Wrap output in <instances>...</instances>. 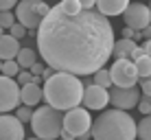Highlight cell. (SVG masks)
Wrapping results in <instances>:
<instances>
[{
	"label": "cell",
	"instance_id": "cell-38",
	"mask_svg": "<svg viewBox=\"0 0 151 140\" xmlns=\"http://www.w3.org/2000/svg\"><path fill=\"white\" fill-rule=\"evenodd\" d=\"M2 35H4V29H0V37H2Z\"/></svg>",
	"mask_w": 151,
	"mask_h": 140
},
{
	"label": "cell",
	"instance_id": "cell-23",
	"mask_svg": "<svg viewBox=\"0 0 151 140\" xmlns=\"http://www.w3.org/2000/svg\"><path fill=\"white\" fill-rule=\"evenodd\" d=\"M15 24V15L11 11H2L0 13V29H11Z\"/></svg>",
	"mask_w": 151,
	"mask_h": 140
},
{
	"label": "cell",
	"instance_id": "cell-34",
	"mask_svg": "<svg viewBox=\"0 0 151 140\" xmlns=\"http://www.w3.org/2000/svg\"><path fill=\"white\" fill-rule=\"evenodd\" d=\"M53 75H55V70H53V68H48V66H46V68H44V72H42V79L46 81V79H50V77H53Z\"/></svg>",
	"mask_w": 151,
	"mask_h": 140
},
{
	"label": "cell",
	"instance_id": "cell-39",
	"mask_svg": "<svg viewBox=\"0 0 151 140\" xmlns=\"http://www.w3.org/2000/svg\"><path fill=\"white\" fill-rule=\"evenodd\" d=\"M147 9H149V13H151V2H149V4H147Z\"/></svg>",
	"mask_w": 151,
	"mask_h": 140
},
{
	"label": "cell",
	"instance_id": "cell-10",
	"mask_svg": "<svg viewBox=\"0 0 151 140\" xmlns=\"http://www.w3.org/2000/svg\"><path fill=\"white\" fill-rule=\"evenodd\" d=\"M123 18H125V27L134 29V31H142V29L151 27V13H149L147 4L129 2V7L125 9Z\"/></svg>",
	"mask_w": 151,
	"mask_h": 140
},
{
	"label": "cell",
	"instance_id": "cell-19",
	"mask_svg": "<svg viewBox=\"0 0 151 140\" xmlns=\"http://www.w3.org/2000/svg\"><path fill=\"white\" fill-rule=\"evenodd\" d=\"M136 138L151 140V116H145L140 123H136Z\"/></svg>",
	"mask_w": 151,
	"mask_h": 140
},
{
	"label": "cell",
	"instance_id": "cell-4",
	"mask_svg": "<svg viewBox=\"0 0 151 140\" xmlns=\"http://www.w3.org/2000/svg\"><path fill=\"white\" fill-rule=\"evenodd\" d=\"M31 129H33L35 138L40 140H57L61 136V129H64V114L48 105H40L33 112Z\"/></svg>",
	"mask_w": 151,
	"mask_h": 140
},
{
	"label": "cell",
	"instance_id": "cell-27",
	"mask_svg": "<svg viewBox=\"0 0 151 140\" xmlns=\"http://www.w3.org/2000/svg\"><path fill=\"white\" fill-rule=\"evenodd\" d=\"M121 33H123V39H132V42H138V39H140V31H134V29L125 27Z\"/></svg>",
	"mask_w": 151,
	"mask_h": 140
},
{
	"label": "cell",
	"instance_id": "cell-3",
	"mask_svg": "<svg viewBox=\"0 0 151 140\" xmlns=\"http://www.w3.org/2000/svg\"><path fill=\"white\" fill-rule=\"evenodd\" d=\"M94 140H136V123L127 112L105 110L90 129Z\"/></svg>",
	"mask_w": 151,
	"mask_h": 140
},
{
	"label": "cell",
	"instance_id": "cell-36",
	"mask_svg": "<svg viewBox=\"0 0 151 140\" xmlns=\"http://www.w3.org/2000/svg\"><path fill=\"white\" fill-rule=\"evenodd\" d=\"M140 37L151 39V27H147V29H142V31H140Z\"/></svg>",
	"mask_w": 151,
	"mask_h": 140
},
{
	"label": "cell",
	"instance_id": "cell-16",
	"mask_svg": "<svg viewBox=\"0 0 151 140\" xmlns=\"http://www.w3.org/2000/svg\"><path fill=\"white\" fill-rule=\"evenodd\" d=\"M138 48L136 42H132V39H118V42H114V50L112 55H116V59H129L132 61V53Z\"/></svg>",
	"mask_w": 151,
	"mask_h": 140
},
{
	"label": "cell",
	"instance_id": "cell-5",
	"mask_svg": "<svg viewBox=\"0 0 151 140\" xmlns=\"http://www.w3.org/2000/svg\"><path fill=\"white\" fill-rule=\"evenodd\" d=\"M50 7L46 2H40V0H22L15 7V22L22 24L24 29H40L42 20L48 15Z\"/></svg>",
	"mask_w": 151,
	"mask_h": 140
},
{
	"label": "cell",
	"instance_id": "cell-37",
	"mask_svg": "<svg viewBox=\"0 0 151 140\" xmlns=\"http://www.w3.org/2000/svg\"><path fill=\"white\" fill-rule=\"evenodd\" d=\"M59 140H75V138H72L68 131H64V129H61V136H59Z\"/></svg>",
	"mask_w": 151,
	"mask_h": 140
},
{
	"label": "cell",
	"instance_id": "cell-24",
	"mask_svg": "<svg viewBox=\"0 0 151 140\" xmlns=\"http://www.w3.org/2000/svg\"><path fill=\"white\" fill-rule=\"evenodd\" d=\"M15 118L24 125V123H29L31 118H33V112H31V107H24V105H22V107H18V110H15Z\"/></svg>",
	"mask_w": 151,
	"mask_h": 140
},
{
	"label": "cell",
	"instance_id": "cell-2",
	"mask_svg": "<svg viewBox=\"0 0 151 140\" xmlns=\"http://www.w3.org/2000/svg\"><path fill=\"white\" fill-rule=\"evenodd\" d=\"M42 94L46 98V105L64 114V112H70L81 105L83 83L79 77L66 75V72H55L50 79L44 81Z\"/></svg>",
	"mask_w": 151,
	"mask_h": 140
},
{
	"label": "cell",
	"instance_id": "cell-12",
	"mask_svg": "<svg viewBox=\"0 0 151 140\" xmlns=\"http://www.w3.org/2000/svg\"><path fill=\"white\" fill-rule=\"evenodd\" d=\"M0 140H24V125L11 114H0Z\"/></svg>",
	"mask_w": 151,
	"mask_h": 140
},
{
	"label": "cell",
	"instance_id": "cell-15",
	"mask_svg": "<svg viewBox=\"0 0 151 140\" xmlns=\"http://www.w3.org/2000/svg\"><path fill=\"white\" fill-rule=\"evenodd\" d=\"M42 98H44V94H42V85H22L20 88V103H24V107H35L42 103Z\"/></svg>",
	"mask_w": 151,
	"mask_h": 140
},
{
	"label": "cell",
	"instance_id": "cell-20",
	"mask_svg": "<svg viewBox=\"0 0 151 140\" xmlns=\"http://www.w3.org/2000/svg\"><path fill=\"white\" fill-rule=\"evenodd\" d=\"M94 85H99V88H105V90H110L112 88V79H110V70L107 68H101L99 72H94Z\"/></svg>",
	"mask_w": 151,
	"mask_h": 140
},
{
	"label": "cell",
	"instance_id": "cell-11",
	"mask_svg": "<svg viewBox=\"0 0 151 140\" xmlns=\"http://www.w3.org/2000/svg\"><path fill=\"white\" fill-rule=\"evenodd\" d=\"M83 105H86V110H105L107 103H110V90H105V88H99L94 83H88L83 88Z\"/></svg>",
	"mask_w": 151,
	"mask_h": 140
},
{
	"label": "cell",
	"instance_id": "cell-32",
	"mask_svg": "<svg viewBox=\"0 0 151 140\" xmlns=\"http://www.w3.org/2000/svg\"><path fill=\"white\" fill-rule=\"evenodd\" d=\"M79 2H81V11H94L96 2H92V0H79Z\"/></svg>",
	"mask_w": 151,
	"mask_h": 140
},
{
	"label": "cell",
	"instance_id": "cell-25",
	"mask_svg": "<svg viewBox=\"0 0 151 140\" xmlns=\"http://www.w3.org/2000/svg\"><path fill=\"white\" fill-rule=\"evenodd\" d=\"M27 33H29V31H27V29H24V27H22V24H18V22H15V24H13V27H11V29H9V35H11V37H13V39H18V42H20V39H22V37H24V35H27Z\"/></svg>",
	"mask_w": 151,
	"mask_h": 140
},
{
	"label": "cell",
	"instance_id": "cell-13",
	"mask_svg": "<svg viewBox=\"0 0 151 140\" xmlns=\"http://www.w3.org/2000/svg\"><path fill=\"white\" fill-rule=\"evenodd\" d=\"M127 7H129L127 0H99V2L94 4V9L101 15H105L107 20H110L112 15H123Z\"/></svg>",
	"mask_w": 151,
	"mask_h": 140
},
{
	"label": "cell",
	"instance_id": "cell-29",
	"mask_svg": "<svg viewBox=\"0 0 151 140\" xmlns=\"http://www.w3.org/2000/svg\"><path fill=\"white\" fill-rule=\"evenodd\" d=\"M138 88H140V92H142V96H151V79H140Z\"/></svg>",
	"mask_w": 151,
	"mask_h": 140
},
{
	"label": "cell",
	"instance_id": "cell-40",
	"mask_svg": "<svg viewBox=\"0 0 151 140\" xmlns=\"http://www.w3.org/2000/svg\"><path fill=\"white\" fill-rule=\"evenodd\" d=\"M24 140H40V138H24Z\"/></svg>",
	"mask_w": 151,
	"mask_h": 140
},
{
	"label": "cell",
	"instance_id": "cell-1",
	"mask_svg": "<svg viewBox=\"0 0 151 140\" xmlns=\"http://www.w3.org/2000/svg\"><path fill=\"white\" fill-rule=\"evenodd\" d=\"M37 50L55 72L90 77L112 57L114 29L96 9L68 15L55 4L37 29Z\"/></svg>",
	"mask_w": 151,
	"mask_h": 140
},
{
	"label": "cell",
	"instance_id": "cell-42",
	"mask_svg": "<svg viewBox=\"0 0 151 140\" xmlns=\"http://www.w3.org/2000/svg\"><path fill=\"white\" fill-rule=\"evenodd\" d=\"M149 79H151V77H149Z\"/></svg>",
	"mask_w": 151,
	"mask_h": 140
},
{
	"label": "cell",
	"instance_id": "cell-14",
	"mask_svg": "<svg viewBox=\"0 0 151 140\" xmlns=\"http://www.w3.org/2000/svg\"><path fill=\"white\" fill-rule=\"evenodd\" d=\"M20 42L18 39H13L9 33H4L2 37H0V61H11V59H15L18 57V53H20Z\"/></svg>",
	"mask_w": 151,
	"mask_h": 140
},
{
	"label": "cell",
	"instance_id": "cell-8",
	"mask_svg": "<svg viewBox=\"0 0 151 140\" xmlns=\"http://www.w3.org/2000/svg\"><path fill=\"white\" fill-rule=\"evenodd\" d=\"M142 96L140 88H112L110 90V103L114 105V110L127 112L132 107H138V101Z\"/></svg>",
	"mask_w": 151,
	"mask_h": 140
},
{
	"label": "cell",
	"instance_id": "cell-18",
	"mask_svg": "<svg viewBox=\"0 0 151 140\" xmlns=\"http://www.w3.org/2000/svg\"><path fill=\"white\" fill-rule=\"evenodd\" d=\"M134 66H136L138 79H149V77H151V59H149L147 55L138 57V59L134 61Z\"/></svg>",
	"mask_w": 151,
	"mask_h": 140
},
{
	"label": "cell",
	"instance_id": "cell-31",
	"mask_svg": "<svg viewBox=\"0 0 151 140\" xmlns=\"http://www.w3.org/2000/svg\"><path fill=\"white\" fill-rule=\"evenodd\" d=\"M44 68H46V66L44 64H40V61H37V64H33V66H31V75H33V77H42V72H44Z\"/></svg>",
	"mask_w": 151,
	"mask_h": 140
},
{
	"label": "cell",
	"instance_id": "cell-21",
	"mask_svg": "<svg viewBox=\"0 0 151 140\" xmlns=\"http://www.w3.org/2000/svg\"><path fill=\"white\" fill-rule=\"evenodd\" d=\"M0 75L7 77V79H15V77L20 75L18 61H15V59H11V61H2V70H0Z\"/></svg>",
	"mask_w": 151,
	"mask_h": 140
},
{
	"label": "cell",
	"instance_id": "cell-9",
	"mask_svg": "<svg viewBox=\"0 0 151 140\" xmlns=\"http://www.w3.org/2000/svg\"><path fill=\"white\" fill-rule=\"evenodd\" d=\"M20 105V85L15 79H7L0 75V114L18 110Z\"/></svg>",
	"mask_w": 151,
	"mask_h": 140
},
{
	"label": "cell",
	"instance_id": "cell-28",
	"mask_svg": "<svg viewBox=\"0 0 151 140\" xmlns=\"http://www.w3.org/2000/svg\"><path fill=\"white\" fill-rule=\"evenodd\" d=\"M31 79H33V75H31L29 70H20V75H18V85H20V88H22V85H29Z\"/></svg>",
	"mask_w": 151,
	"mask_h": 140
},
{
	"label": "cell",
	"instance_id": "cell-41",
	"mask_svg": "<svg viewBox=\"0 0 151 140\" xmlns=\"http://www.w3.org/2000/svg\"><path fill=\"white\" fill-rule=\"evenodd\" d=\"M0 70H2V61H0Z\"/></svg>",
	"mask_w": 151,
	"mask_h": 140
},
{
	"label": "cell",
	"instance_id": "cell-35",
	"mask_svg": "<svg viewBox=\"0 0 151 140\" xmlns=\"http://www.w3.org/2000/svg\"><path fill=\"white\" fill-rule=\"evenodd\" d=\"M142 48H145V55H147L149 59H151V39H147V42L142 44Z\"/></svg>",
	"mask_w": 151,
	"mask_h": 140
},
{
	"label": "cell",
	"instance_id": "cell-6",
	"mask_svg": "<svg viewBox=\"0 0 151 140\" xmlns=\"http://www.w3.org/2000/svg\"><path fill=\"white\" fill-rule=\"evenodd\" d=\"M92 116L86 107H75V110L64 114V131H68L75 140H88L92 138Z\"/></svg>",
	"mask_w": 151,
	"mask_h": 140
},
{
	"label": "cell",
	"instance_id": "cell-26",
	"mask_svg": "<svg viewBox=\"0 0 151 140\" xmlns=\"http://www.w3.org/2000/svg\"><path fill=\"white\" fill-rule=\"evenodd\" d=\"M138 110L145 114V116H151V96H140L138 101Z\"/></svg>",
	"mask_w": 151,
	"mask_h": 140
},
{
	"label": "cell",
	"instance_id": "cell-30",
	"mask_svg": "<svg viewBox=\"0 0 151 140\" xmlns=\"http://www.w3.org/2000/svg\"><path fill=\"white\" fill-rule=\"evenodd\" d=\"M18 7V2L15 0H0V13L2 11H11V9Z\"/></svg>",
	"mask_w": 151,
	"mask_h": 140
},
{
	"label": "cell",
	"instance_id": "cell-22",
	"mask_svg": "<svg viewBox=\"0 0 151 140\" xmlns=\"http://www.w3.org/2000/svg\"><path fill=\"white\" fill-rule=\"evenodd\" d=\"M57 7H59L64 13H68V15H75V13L81 11V2L79 0H64V2H59Z\"/></svg>",
	"mask_w": 151,
	"mask_h": 140
},
{
	"label": "cell",
	"instance_id": "cell-7",
	"mask_svg": "<svg viewBox=\"0 0 151 140\" xmlns=\"http://www.w3.org/2000/svg\"><path fill=\"white\" fill-rule=\"evenodd\" d=\"M107 70H110V79H112L114 88H136L140 81L136 66L129 59H116L112 64V68H107Z\"/></svg>",
	"mask_w": 151,
	"mask_h": 140
},
{
	"label": "cell",
	"instance_id": "cell-33",
	"mask_svg": "<svg viewBox=\"0 0 151 140\" xmlns=\"http://www.w3.org/2000/svg\"><path fill=\"white\" fill-rule=\"evenodd\" d=\"M142 55H145V48H142V46H138V48L132 53V61H136L138 57H142Z\"/></svg>",
	"mask_w": 151,
	"mask_h": 140
},
{
	"label": "cell",
	"instance_id": "cell-17",
	"mask_svg": "<svg viewBox=\"0 0 151 140\" xmlns=\"http://www.w3.org/2000/svg\"><path fill=\"white\" fill-rule=\"evenodd\" d=\"M15 61H18L20 70H31V66L37 64V53H35L33 48H20L18 57H15Z\"/></svg>",
	"mask_w": 151,
	"mask_h": 140
}]
</instances>
